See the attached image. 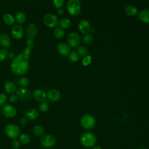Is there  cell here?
Instances as JSON below:
<instances>
[{
	"instance_id": "4fadbf2b",
	"label": "cell",
	"mask_w": 149,
	"mask_h": 149,
	"mask_svg": "<svg viewBox=\"0 0 149 149\" xmlns=\"http://www.w3.org/2000/svg\"><path fill=\"white\" fill-rule=\"evenodd\" d=\"M78 29L79 31L83 34H87L91 30L90 23L88 20L83 19L79 22L78 24Z\"/></svg>"
},
{
	"instance_id": "e0dca14e",
	"label": "cell",
	"mask_w": 149,
	"mask_h": 149,
	"mask_svg": "<svg viewBox=\"0 0 149 149\" xmlns=\"http://www.w3.org/2000/svg\"><path fill=\"white\" fill-rule=\"evenodd\" d=\"M138 19L143 23H149V9H141L138 13Z\"/></svg>"
},
{
	"instance_id": "1f68e13d",
	"label": "cell",
	"mask_w": 149,
	"mask_h": 149,
	"mask_svg": "<svg viewBox=\"0 0 149 149\" xmlns=\"http://www.w3.org/2000/svg\"><path fill=\"white\" fill-rule=\"evenodd\" d=\"M19 84L22 87H26L29 84V80L24 77H21L19 80Z\"/></svg>"
},
{
	"instance_id": "4dcf8cb0",
	"label": "cell",
	"mask_w": 149,
	"mask_h": 149,
	"mask_svg": "<svg viewBox=\"0 0 149 149\" xmlns=\"http://www.w3.org/2000/svg\"><path fill=\"white\" fill-rule=\"evenodd\" d=\"M8 51L6 49H0V62L5 61L8 56Z\"/></svg>"
},
{
	"instance_id": "ab89813d",
	"label": "cell",
	"mask_w": 149,
	"mask_h": 149,
	"mask_svg": "<svg viewBox=\"0 0 149 149\" xmlns=\"http://www.w3.org/2000/svg\"><path fill=\"white\" fill-rule=\"evenodd\" d=\"M63 13V10L62 8L58 9L57 10V14L58 15H62Z\"/></svg>"
},
{
	"instance_id": "7bdbcfd3",
	"label": "cell",
	"mask_w": 149,
	"mask_h": 149,
	"mask_svg": "<svg viewBox=\"0 0 149 149\" xmlns=\"http://www.w3.org/2000/svg\"><path fill=\"white\" fill-rule=\"evenodd\" d=\"M137 149H147V148H145V147H140V148H137Z\"/></svg>"
},
{
	"instance_id": "83f0119b",
	"label": "cell",
	"mask_w": 149,
	"mask_h": 149,
	"mask_svg": "<svg viewBox=\"0 0 149 149\" xmlns=\"http://www.w3.org/2000/svg\"><path fill=\"white\" fill-rule=\"evenodd\" d=\"M77 53L78 55L81 56H85L87 55L88 53L87 48L83 45H81L77 47Z\"/></svg>"
},
{
	"instance_id": "3957f363",
	"label": "cell",
	"mask_w": 149,
	"mask_h": 149,
	"mask_svg": "<svg viewBox=\"0 0 149 149\" xmlns=\"http://www.w3.org/2000/svg\"><path fill=\"white\" fill-rule=\"evenodd\" d=\"M67 10L72 16H75L78 15L81 10L80 0H68L67 2Z\"/></svg>"
},
{
	"instance_id": "f35d334b",
	"label": "cell",
	"mask_w": 149,
	"mask_h": 149,
	"mask_svg": "<svg viewBox=\"0 0 149 149\" xmlns=\"http://www.w3.org/2000/svg\"><path fill=\"white\" fill-rule=\"evenodd\" d=\"M20 123L22 125H27V123H28V119L26 118V117H23L20 119Z\"/></svg>"
},
{
	"instance_id": "74e56055",
	"label": "cell",
	"mask_w": 149,
	"mask_h": 149,
	"mask_svg": "<svg viewBox=\"0 0 149 149\" xmlns=\"http://www.w3.org/2000/svg\"><path fill=\"white\" fill-rule=\"evenodd\" d=\"M19 99V97L16 94H12L9 98V100L11 103H16Z\"/></svg>"
},
{
	"instance_id": "6da1fadb",
	"label": "cell",
	"mask_w": 149,
	"mask_h": 149,
	"mask_svg": "<svg viewBox=\"0 0 149 149\" xmlns=\"http://www.w3.org/2000/svg\"><path fill=\"white\" fill-rule=\"evenodd\" d=\"M31 51L25 49L22 53L15 56L10 64L12 72L17 75L22 76L29 70V58Z\"/></svg>"
},
{
	"instance_id": "e575fe53",
	"label": "cell",
	"mask_w": 149,
	"mask_h": 149,
	"mask_svg": "<svg viewBox=\"0 0 149 149\" xmlns=\"http://www.w3.org/2000/svg\"><path fill=\"white\" fill-rule=\"evenodd\" d=\"M49 109V105L45 102H42L39 105V109L41 112H45Z\"/></svg>"
},
{
	"instance_id": "277c9868",
	"label": "cell",
	"mask_w": 149,
	"mask_h": 149,
	"mask_svg": "<svg viewBox=\"0 0 149 149\" xmlns=\"http://www.w3.org/2000/svg\"><path fill=\"white\" fill-rule=\"evenodd\" d=\"M96 136L92 133H84L80 137V142L81 144L86 147H93L96 143Z\"/></svg>"
},
{
	"instance_id": "836d02e7",
	"label": "cell",
	"mask_w": 149,
	"mask_h": 149,
	"mask_svg": "<svg viewBox=\"0 0 149 149\" xmlns=\"http://www.w3.org/2000/svg\"><path fill=\"white\" fill-rule=\"evenodd\" d=\"M91 56L88 55L84 56V58L82 60L81 63L84 66H87L91 63Z\"/></svg>"
},
{
	"instance_id": "8d00e7d4",
	"label": "cell",
	"mask_w": 149,
	"mask_h": 149,
	"mask_svg": "<svg viewBox=\"0 0 149 149\" xmlns=\"http://www.w3.org/2000/svg\"><path fill=\"white\" fill-rule=\"evenodd\" d=\"M12 146L14 149H19L20 147V141L16 139H14L12 142Z\"/></svg>"
},
{
	"instance_id": "5b68a950",
	"label": "cell",
	"mask_w": 149,
	"mask_h": 149,
	"mask_svg": "<svg viewBox=\"0 0 149 149\" xmlns=\"http://www.w3.org/2000/svg\"><path fill=\"white\" fill-rule=\"evenodd\" d=\"M96 123L95 118L91 115H84L82 116L80 120L81 126L86 129H91L93 128Z\"/></svg>"
},
{
	"instance_id": "52a82bcc",
	"label": "cell",
	"mask_w": 149,
	"mask_h": 149,
	"mask_svg": "<svg viewBox=\"0 0 149 149\" xmlns=\"http://www.w3.org/2000/svg\"><path fill=\"white\" fill-rule=\"evenodd\" d=\"M43 22L49 28L55 27L59 23L58 17L54 14L48 13L44 16Z\"/></svg>"
},
{
	"instance_id": "9a60e30c",
	"label": "cell",
	"mask_w": 149,
	"mask_h": 149,
	"mask_svg": "<svg viewBox=\"0 0 149 149\" xmlns=\"http://www.w3.org/2000/svg\"><path fill=\"white\" fill-rule=\"evenodd\" d=\"M56 51L61 55L67 56L70 52V48L69 45L66 43L61 42L56 45Z\"/></svg>"
},
{
	"instance_id": "d6a6232c",
	"label": "cell",
	"mask_w": 149,
	"mask_h": 149,
	"mask_svg": "<svg viewBox=\"0 0 149 149\" xmlns=\"http://www.w3.org/2000/svg\"><path fill=\"white\" fill-rule=\"evenodd\" d=\"M64 0H52V3L55 8L57 9L62 8L64 5Z\"/></svg>"
},
{
	"instance_id": "8992f818",
	"label": "cell",
	"mask_w": 149,
	"mask_h": 149,
	"mask_svg": "<svg viewBox=\"0 0 149 149\" xmlns=\"http://www.w3.org/2000/svg\"><path fill=\"white\" fill-rule=\"evenodd\" d=\"M6 136L11 139H16L20 134V128L15 124H9L5 129Z\"/></svg>"
},
{
	"instance_id": "d6986e66",
	"label": "cell",
	"mask_w": 149,
	"mask_h": 149,
	"mask_svg": "<svg viewBox=\"0 0 149 149\" xmlns=\"http://www.w3.org/2000/svg\"><path fill=\"white\" fill-rule=\"evenodd\" d=\"M4 88L9 94H13L16 91V87L15 83L12 80H7L4 84Z\"/></svg>"
},
{
	"instance_id": "d4e9b609",
	"label": "cell",
	"mask_w": 149,
	"mask_h": 149,
	"mask_svg": "<svg viewBox=\"0 0 149 149\" xmlns=\"http://www.w3.org/2000/svg\"><path fill=\"white\" fill-rule=\"evenodd\" d=\"M59 24L62 29H68L70 26L71 22L68 18H63L59 21Z\"/></svg>"
},
{
	"instance_id": "ffe728a7",
	"label": "cell",
	"mask_w": 149,
	"mask_h": 149,
	"mask_svg": "<svg viewBox=\"0 0 149 149\" xmlns=\"http://www.w3.org/2000/svg\"><path fill=\"white\" fill-rule=\"evenodd\" d=\"M10 39L9 36L5 33L0 34V45L5 48L8 47L10 45Z\"/></svg>"
},
{
	"instance_id": "5bb4252c",
	"label": "cell",
	"mask_w": 149,
	"mask_h": 149,
	"mask_svg": "<svg viewBox=\"0 0 149 149\" xmlns=\"http://www.w3.org/2000/svg\"><path fill=\"white\" fill-rule=\"evenodd\" d=\"M33 98L38 102H44L47 97V94L46 93L41 89H36L33 93Z\"/></svg>"
},
{
	"instance_id": "ac0fdd59",
	"label": "cell",
	"mask_w": 149,
	"mask_h": 149,
	"mask_svg": "<svg viewBox=\"0 0 149 149\" xmlns=\"http://www.w3.org/2000/svg\"><path fill=\"white\" fill-rule=\"evenodd\" d=\"M24 116L29 120H35L38 116V111L33 108L27 109L24 112Z\"/></svg>"
},
{
	"instance_id": "b9f144b4",
	"label": "cell",
	"mask_w": 149,
	"mask_h": 149,
	"mask_svg": "<svg viewBox=\"0 0 149 149\" xmlns=\"http://www.w3.org/2000/svg\"><path fill=\"white\" fill-rule=\"evenodd\" d=\"M92 149H102V148L100 147H98V146H96V147H93Z\"/></svg>"
},
{
	"instance_id": "f1b7e54d",
	"label": "cell",
	"mask_w": 149,
	"mask_h": 149,
	"mask_svg": "<svg viewBox=\"0 0 149 149\" xmlns=\"http://www.w3.org/2000/svg\"><path fill=\"white\" fill-rule=\"evenodd\" d=\"M94 40V38L92 34H85L83 38V41L85 44L90 45L91 44Z\"/></svg>"
},
{
	"instance_id": "7c38bea8",
	"label": "cell",
	"mask_w": 149,
	"mask_h": 149,
	"mask_svg": "<svg viewBox=\"0 0 149 149\" xmlns=\"http://www.w3.org/2000/svg\"><path fill=\"white\" fill-rule=\"evenodd\" d=\"M2 112L3 115L7 118H13L16 114V108L9 104L4 105L2 109Z\"/></svg>"
},
{
	"instance_id": "9c48e42d",
	"label": "cell",
	"mask_w": 149,
	"mask_h": 149,
	"mask_svg": "<svg viewBox=\"0 0 149 149\" xmlns=\"http://www.w3.org/2000/svg\"><path fill=\"white\" fill-rule=\"evenodd\" d=\"M16 91L19 98L25 101L30 100L32 95L31 91L26 87H20Z\"/></svg>"
},
{
	"instance_id": "484cf974",
	"label": "cell",
	"mask_w": 149,
	"mask_h": 149,
	"mask_svg": "<svg viewBox=\"0 0 149 149\" xmlns=\"http://www.w3.org/2000/svg\"><path fill=\"white\" fill-rule=\"evenodd\" d=\"M65 34V32L64 30H63V29L61 28V27H57L56 28L54 31H53V35L54 36L57 38V39H61L62 38Z\"/></svg>"
},
{
	"instance_id": "ba28073f",
	"label": "cell",
	"mask_w": 149,
	"mask_h": 149,
	"mask_svg": "<svg viewBox=\"0 0 149 149\" xmlns=\"http://www.w3.org/2000/svg\"><path fill=\"white\" fill-rule=\"evenodd\" d=\"M56 141L55 137L51 134H44L40 139L41 145L45 148L52 147L56 144Z\"/></svg>"
},
{
	"instance_id": "4316f807",
	"label": "cell",
	"mask_w": 149,
	"mask_h": 149,
	"mask_svg": "<svg viewBox=\"0 0 149 149\" xmlns=\"http://www.w3.org/2000/svg\"><path fill=\"white\" fill-rule=\"evenodd\" d=\"M19 141L23 144H27L30 141V137L27 134L23 133L19 136Z\"/></svg>"
},
{
	"instance_id": "60d3db41",
	"label": "cell",
	"mask_w": 149,
	"mask_h": 149,
	"mask_svg": "<svg viewBox=\"0 0 149 149\" xmlns=\"http://www.w3.org/2000/svg\"><path fill=\"white\" fill-rule=\"evenodd\" d=\"M10 58H15V55H14V53L12 52H10L9 53H8V56Z\"/></svg>"
},
{
	"instance_id": "8fae6325",
	"label": "cell",
	"mask_w": 149,
	"mask_h": 149,
	"mask_svg": "<svg viewBox=\"0 0 149 149\" xmlns=\"http://www.w3.org/2000/svg\"><path fill=\"white\" fill-rule=\"evenodd\" d=\"M11 34L16 40L20 39L23 35V28L20 24H15L11 29Z\"/></svg>"
},
{
	"instance_id": "2e32d148",
	"label": "cell",
	"mask_w": 149,
	"mask_h": 149,
	"mask_svg": "<svg viewBox=\"0 0 149 149\" xmlns=\"http://www.w3.org/2000/svg\"><path fill=\"white\" fill-rule=\"evenodd\" d=\"M47 97L50 101L52 102H56L60 100L61 94L58 90L56 88H52L48 91L47 93Z\"/></svg>"
},
{
	"instance_id": "7a4b0ae2",
	"label": "cell",
	"mask_w": 149,
	"mask_h": 149,
	"mask_svg": "<svg viewBox=\"0 0 149 149\" xmlns=\"http://www.w3.org/2000/svg\"><path fill=\"white\" fill-rule=\"evenodd\" d=\"M38 33V29L34 23H30L26 29V48L27 50L31 51L34 44L35 38Z\"/></svg>"
},
{
	"instance_id": "603a6c76",
	"label": "cell",
	"mask_w": 149,
	"mask_h": 149,
	"mask_svg": "<svg viewBox=\"0 0 149 149\" xmlns=\"http://www.w3.org/2000/svg\"><path fill=\"white\" fill-rule=\"evenodd\" d=\"M33 132L37 137H41L45 133V129L43 126L40 125H36L33 128Z\"/></svg>"
},
{
	"instance_id": "7402d4cb",
	"label": "cell",
	"mask_w": 149,
	"mask_h": 149,
	"mask_svg": "<svg viewBox=\"0 0 149 149\" xmlns=\"http://www.w3.org/2000/svg\"><path fill=\"white\" fill-rule=\"evenodd\" d=\"M2 19L5 23L9 26L14 25L15 23V19L13 16L10 13H5L2 16Z\"/></svg>"
},
{
	"instance_id": "f546056e",
	"label": "cell",
	"mask_w": 149,
	"mask_h": 149,
	"mask_svg": "<svg viewBox=\"0 0 149 149\" xmlns=\"http://www.w3.org/2000/svg\"><path fill=\"white\" fill-rule=\"evenodd\" d=\"M68 59L71 62L74 63L78 61L79 55L77 54V53L76 52L72 51L69 53V56H68Z\"/></svg>"
},
{
	"instance_id": "cb8c5ba5",
	"label": "cell",
	"mask_w": 149,
	"mask_h": 149,
	"mask_svg": "<svg viewBox=\"0 0 149 149\" xmlns=\"http://www.w3.org/2000/svg\"><path fill=\"white\" fill-rule=\"evenodd\" d=\"M15 21H16V22L19 23V24H21L24 23L26 22V15L23 12H18L16 14L15 16Z\"/></svg>"
},
{
	"instance_id": "30bf717a",
	"label": "cell",
	"mask_w": 149,
	"mask_h": 149,
	"mask_svg": "<svg viewBox=\"0 0 149 149\" xmlns=\"http://www.w3.org/2000/svg\"><path fill=\"white\" fill-rule=\"evenodd\" d=\"M67 41L69 45L72 47H76L80 44V38L77 33L72 32L68 35L67 37Z\"/></svg>"
},
{
	"instance_id": "44dd1931",
	"label": "cell",
	"mask_w": 149,
	"mask_h": 149,
	"mask_svg": "<svg viewBox=\"0 0 149 149\" xmlns=\"http://www.w3.org/2000/svg\"><path fill=\"white\" fill-rule=\"evenodd\" d=\"M125 11L126 14L127 16L132 17V16H136L137 14L138 9L136 6H135L134 5H130L127 6L125 8Z\"/></svg>"
},
{
	"instance_id": "d590c367",
	"label": "cell",
	"mask_w": 149,
	"mask_h": 149,
	"mask_svg": "<svg viewBox=\"0 0 149 149\" xmlns=\"http://www.w3.org/2000/svg\"><path fill=\"white\" fill-rule=\"evenodd\" d=\"M8 100L7 95L5 93H0V107L5 104Z\"/></svg>"
}]
</instances>
